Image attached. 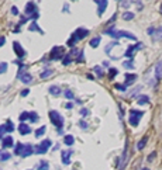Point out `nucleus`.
Listing matches in <instances>:
<instances>
[{"instance_id": "f257e3e1", "label": "nucleus", "mask_w": 162, "mask_h": 170, "mask_svg": "<svg viewBox=\"0 0 162 170\" xmlns=\"http://www.w3.org/2000/svg\"><path fill=\"white\" fill-rule=\"evenodd\" d=\"M26 16L28 17V20H32V21H37V19L40 17L37 4L34 1H28L26 4Z\"/></svg>"}, {"instance_id": "f03ea898", "label": "nucleus", "mask_w": 162, "mask_h": 170, "mask_svg": "<svg viewBox=\"0 0 162 170\" xmlns=\"http://www.w3.org/2000/svg\"><path fill=\"white\" fill-rule=\"evenodd\" d=\"M48 115H50V118H51V122L54 125H55L58 129H62V127H64V122H65V120H64V117L58 113V111H55V110H51L50 113H48Z\"/></svg>"}, {"instance_id": "7ed1b4c3", "label": "nucleus", "mask_w": 162, "mask_h": 170, "mask_svg": "<svg viewBox=\"0 0 162 170\" xmlns=\"http://www.w3.org/2000/svg\"><path fill=\"white\" fill-rule=\"evenodd\" d=\"M144 115V111L141 110H134V108H131L130 110V118H128V122L130 125H133V127H137L140 124V118Z\"/></svg>"}, {"instance_id": "20e7f679", "label": "nucleus", "mask_w": 162, "mask_h": 170, "mask_svg": "<svg viewBox=\"0 0 162 170\" xmlns=\"http://www.w3.org/2000/svg\"><path fill=\"white\" fill-rule=\"evenodd\" d=\"M51 145H52L51 141H50V139H45V141H42L41 143H38L37 146L34 148V151H35L37 155H44V153L48 152V149L51 148Z\"/></svg>"}, {"instance_id": "39448f33", "label": "nucleus", "mask_w": 162, "mask_h": 170, "mask_svg": "<svg viewBox=\"0 0 162 170\" xmlns=\"http://www.w3.org/2000/svg\"><path fill=\"white\" fill-rule=\"evenodd\" d=\"M65 56V48L64 46H54L51 49V59L52 60H58L61 58Z\"/></svg>"}, {"instance_id": "423d86ee", "label": "nucleus", "mask_w": 162, "mask_h": 170, "mask_svg": "<svg viewBox=\"0 0 162 170\" xmlns=\"http://www.w3.org/2000/svg\"><path fill=\"white\" fill-rule=\"evenodd\" d=\"M13 49H14V54L17 55V58H19V59L24 58V56H26V54H27V52L24 51V48L21 46V44H20L19 41H14V42H13Z\"/></svg>"}, {"instance_id": "0eeeda50", "label": "nucleus", "mask_w": 162, "mask_h": 170, "mask_svg": "<svg viewBox=\"0 0 162 170\" xmlns=\"http://www.w3.org/2000/svg\"><path fill=\"white\" fill-rule=\"evenodd\" d=\"M32 153H34V146H32L31 143H24L20 156L21 157H28V156H31Z\"/></svg>"}, {"instance_id": "6e6552de", "label": "nucleus", "mask_w": 162, "mask_h": 170, "mask_svg": "<svg viewBox=\"0 0 162 170\" xmlns=\"http://www.w3.org/2000/svg\"><path fill=\"white\" fill-rule=\"evenodd\" d=\"M127 157H128V141L125 142L124 152H123V155H121L120 162H118V170H123V169H124V165H125V162H127Z\"/></svg>"}, {"instance_id": "1a4fd4ad", "label": "nucleus", "mask_w": 162, "mask_h": 170, "mask_svg": "<svg viewBox=\"0 0 162 170\" xmlns=\"http://www.w3.org/2000/svg\"><path fill=\"white\" fill-rule=\"evenodd\" d=\"M17 79H20L24 84H30L32 82V76L28 72H19L17 73Z\"/></svg>"}, {"instance_id": "9d476101", "label": "nucleus", "mask_w": 162, "mask_h": 170, "mask_svg": "<svg viewBox=\"0 0 162 170\" xmlns=\"http://www.w3.org/2000/svg\"><path fill=\"white\" fill-rule=\"evenodd\" d=\"M97 3V14L99 16H103L104 10L107 9V0H94Z\"/></svg>"}, {"instance_id": "9b49d317", "label": "nucleus", "mask_w": 162, "mask_h": 170, "mask_svg": "<svg viewBox=\"0 0 162 170\" xmlns=\"http://www.w3.org/2000/svg\"><path fill=\"white\" fill-rule=\"evenodd\" d=\"M128 38V40H133V41H137V37H135L134 34H131L128 31H124V30H120V31H117V38Z\"/></svg>"}, {"instance_id": "f8f14e48", "label": "nucleus", "mask_w": 162, "mask_h": 170, "mask_svg": "<svg viewBox=\"0 0 162 170\" xmlns=\"http://www.w3.org/2000/svg\"><path fill=\"white\" fill-rule=\"evenodd\" d=\"M74 152L72 151H65L62 152V155H61V159H62V163L64 165H69L70 163V155H72Z\"/></svg>"}, {"instance_id": "ddd939ff", "label": "nucleus", "mask_w": 162, "mask_h": 170, "mask_svg": "<svg viewBox=\"0 0 162 170\" xmlns=\"http://www.w3.org/2000/svg\"><path fill=\"white\" fill-rule=\"evenodd\" d=\"M14 145V141H13V138L10 136V135H7V136H4V138L2 139V146L4 148H11Z\"/></svg>"}, {"instance_id": "4468645a", "label": "nucleus", "mask_w": 162, "mask_h": 170, "mask_svg": "<svg viewBox=\"0 0 162 170\" xmlns=\"http://www.w3.org/2000/svg\"><path fill=\"white\" fill-rule=\"evenodd\" d=\"M19 132L21 135H28V133L31 132V128H30V125H27L26 122H21L19 125Z\"/></svg>"}, {"instance_id": "2eb2a0df", "label": "nucleus", "mask_w": 162, "mask_h": 170, "mask_svg": "<svg viewBox=\"0 0 162 170\" xmlns=\"http://www.w3.org/2000/svg\"><path fill=\"white\" fill-rule=\"evenodd\" d=\"M74 34L78 37V40H83V38L89 34V30H86V28H78V30H76Z\"/></svg>"}, {"instance_id": "dca6fc26", "label": "nucleus", "mask_w": 162, "mask_h": 170, "mask_svg": "<svg viewBox=\"0 0 162 170\" xmlns=\"http://www.w3.org/2000/svg\"><path fill=\"white\" fill-rule=\"evenodd\" d=\"M124 78H125V86H130V84H133V83L137 80V75L127 73V75H124Z\"/></svg>"}, {"instance_id": "f3484780", "label": "nucleus", "mask_w": 162, "mask_h": 170, "mask_svg": "<svg viewBox=\"0 0 162 170\" xmlns=\"http://www.w3.org/2000/svg\"><path fill=\"white\" fill-rule=\"evenodd\" d=\"M28 31H34V32H40L41 35H44V31H42L41 27H38L37 21H32L31 24H30V27H28Z\"/></svg>"}, {"instance_id": "a211bd4d", "label": "nucleus", "mask_w": 162, "mask_h": 170, "mask_svg": "<svg viewBox=\"0 0 162 170\" xmlns=\"http://www.w3.org/2000/svg\"><path fill=\"white\" fill-rule=\"evenodd\" d=\"M120 45V42H117V41H111V42H109L106 45V48H104V52H106L107 55H110V52H111V49L114 48V46H118Z\"/></svg>"}, {"instance_id": "6ab92c4d", "label": "nucleus", "mask_w": 162, "mask_h": 170, "mask_svg": "<svg viewBox=\"0 0 162 170\" xmlns=\"http://www.w3.org/2000/svg\"><path fill=\"white\" fill-rule=\"evenodd\" d=\"M155 76L157 79H162V60H159L155 66Z\"/></svg>"}, {"instance_id": "aec40b11", "label": "nucleus", "mask_w": 162, "mask_h": 170, "mask_svg": "<svg viewBox=\"0 0 162 170\" xmlns=\"http://www.w3.org/2000/svg\"><path fill=\"white\" fill-rule=\"evenodd\" d=\"M64 143L65 145H68V146H72V145L75 143V136L74 135H65Z\"/></svg>"}, {"instance_id": "412c9836", "label": "nucleus", "mask_w": 162, "mask_h": 170, "mask_svg": "<svg viewBox=\"0 0 162 170\" xmlns=\"http://www.w3.org/2000/svg\"><path fill=\"white\" fill-rule=\"evenodd\" d=\"M48 92L51 93L52 96H59V94H61V87H59V86H50Z\"/></svg>"}, {"instance_id": "4be33fe9", "label": "nucleus", "mask_w": 162, "mask_h": 170, "mask_svg": "<svg viewBox=\"0 0 162 170\" xmlns=\"http://www.w3.org/2000/svg\"><path fill=\"white\" fill-rule=\"evenodd\" d=\"M152 38H154V41H161V40H162V25L158 28V30H155Z\"/></svg>"}, {"instance_id": "5701e85b", "label": "nucleus", "mask_w": 162, "mask_h": 170, "mask_svg": "<svg viewBox=\"0 0 162 170\" xmlns=\"http://www.w3.org/2000/svg\"><path fill=\"white\" fill-rule=\"evenodd\" d=\"M37 169L38 170H50V163H48L46 160H41L40 163H38Z\"/></svg>"}, {"instance_id": "b1692460", "label": "nucleus", "mask_w": 162, "mask_h": 170, "mask_svg": "<svg viewBox=\"0 0 162 170\" xmlns=\"http://www.w3.org/2000/svg\"><path fill=\"white\" fill-rule=\"evenodd\" d=\"M38 120H40V117H38L37 113H34V111L28 113V121H30V122H37Z\"/></svg>"}, {"instance_id": "393cba45", "label": "nucleus", "mask_w": 162, "mask_h": 170, "mask_svg": "<svg viewBox=\"0 0 162 170\" xmlns=\"http://www.w3.org/2000/svg\"><path fill=\"white\" fill-rule=\"evenodd\" d=\"M10 157H11V153H9V152H6V151H0V160L2 162L9 160Z\"/></svg>"}, {"instance_id": "a878e982", "label": "nucleus", "mask_w": 162, "mask_h": 170, "mask_svg": "<svg viewBox=\"0 0 162 170\" xmlns=\"http://www.w3.org/2000/svg\"><path fill=\"white\" fill-rule=\"evenodd\" d=\"M4 129H6V132H13V131H14V124H13V121H10V120L6 121Z\"/></svg>"}, {"instance_id": "bb28decb", "label": "nucleus", "mask_w": 162, "mask_h": 170, "mask_svg": "<svg viewBox=\"0 0 162 170\" xmlns=\"http://www.w3.org/2000/svg\"><path fill=\"white\" fill-rule=\"evenodd\" d=\"M100 41H102V38H100V37H94V38H92V40H90V42H89V44H90V46H92V48H96V46L100 45Z\"/></svg>"}, {"instance_id": "cd10ccee", "label": "nucleus", "mask_w": 162, "mask_h": 170, "mask_svg": "<svg viewBox=\"0 0 162 170\" xmlns=\"http://www.w3.org/2000/svg\"><path fill=\"white\" fill-rule=\"evenodd\" d=\"M134 51H135V46L130 45L128 48H127V51H125V54H124V55L127 56V58H133V55H134Z\"/></svg>"}, {"instance_id": "c85d7f7f", "label": "nucleus", "mask_w": 162, "mask_h": 170, "mask_svg": "<svg viewBox=\"0 0 162 170\" xmlns=\"http://www.w3.org/2000/svg\"><path fill=\"white\" fill-rule=\"evenodd\" d=\"M52 73H54V70H52V69H46V70H44V72H41L40 78H41V79H48Z\"/></svg>"}, {"instance_id": "c756f323", "label": "nucleus", "mask_w": 162, "mask_h": 170, "mask_svg": "<svg viewBox=\"0 0 162 170\" xmlns=\"http://www.w3.org/2000/svg\"><path fill=\"white\" fill-rule=\"evenodd\" d=\"M138 104H141V106H142V104H148L149 103V97L148 96H138Z\"/></svg>"}, {"instance_id": "7c9ffc66", "label": "nucleus", "mask_w": 162, "mask_h": 170, "mask_svg": "<svg viewBox=\"0 0 162 170\" xmlns=\"http://www.w3.org/2000/svg\"><path fill=\"white\" fill-rule=\"evenodd\" d=\"M135 14L133 13V11H125L124 14H123V20H125V21H130V20L134 19Z\"/></svg>"}, {"instance_id": "2f4dec72", "label": "nucleus", "mask_w": 162, "mask_h": 170, "mask_svg": "<svg viewBox=\"0 0 162 170\" xmlns=\"http://www.w3.org/2000/svg\"><path fill=\"white\" fill-rule=\"evenodd\" d=\"M123 66H124L125 69H134L135 68V65H134V62L130 59V60H125V62H123Z\"/></svg>"}, {"instance_id": "473e14b6", "label": "nucleus", "mask_w": 162, "mask_h": 170, "mask_svg": "<svg viewBox=\"0 0 162 170\" xmlns=\"http://www.w3.org/2000/svg\"><path fill=\"white\" fill-rule=\"evenodd\" d=\"M104 34H107V35H110L113 38H117V30H114V28H107Z\"/></svg>"}, {"instance_id": "72a5a7b5", "label": "nucleus", "mask_w": 162, "mask_h": 170, "mask_svg": "<svg viewBox=\"0 0 162 170\" xmlns=\"http://www.w3.org/2000/svg\"><path fill=\"white\" fill-rule=\"evenodd\" d=\"M93 70H94V73L97 75V78H103V76H104V72H103V69L100 66H94Z\"/></svg>"}, {"instance_id": "f704fd0d", "label": "nucleus", "mask_w": 162, "mask_h": 170, "mask_svg": "<svg viewBox=\"0 0 162 170\" xmlns=\"http://www.w3.org/2000/svg\"><path fill=\"white\" fill-rule=\"evenodd\" d=\"M79 40H78V37H76V35H75V34H72V35H70V38L69 40H68V45L69 46H74L75 44H76V42H78Z\"/></svg>"}, {"instance_id": "c9c22d12", "label": "nucleus", "mask_w": 162, "mask_h": 170, "mask_svg": "<svg viewBox=\"0 0 162 170\" xmlns=\"http://www.w3.org/2000/svg\"><path fill=\"white\" fill-rule=\"evenodd\" d=\"M45 127H44V125H42L41 128H38L37 131H35V138H40V136H42V135H44V133H45Z\"/></svg>"}, {"instance_id": "e433bc0d", "label": "nucleus", "mask_w": 162, "mask_h": 170, "mask_svg": "<svg viewBox=\"0 0 162 170\" xmlns=\"http://www.w3.org/2000/svg\"><path fill=\"white\" fill-rule=\"evenodd\" d=\"M23 145H24V143H21V142H19L17 145H16V148H14V155H19V156H20L21 149H23Z\"/></svg>"}, {"instance_id": "4c0bfd02", "label": "nucleus", "mask_w": 162, "mask_h": 170, "mask_svg": "<svg viewBox=\"0 0 162 170\" xmlns=\"http://www.w3.org/2000/svg\"><path fill=\"white\" fill-rule=\"evenodd\" d=\"M145 145H147V138H142L138 142V145H137V149H138V151H142L144 148H145Z\"/></svg>"}, {"instance_id": "58836bf2", "label": "nucleus", "mask_w": 162, "mask_h": 170, "mask_svg": "<svg viewBox=\"0 0 162 170\" xmlns=\"http://www.w3.org/2000/svg\"><path fill=\"white\" fill-rule=\"evenodd\" d=\"M70 62H72V56H70L69 54H65V58H64V60H62V63H64L65 66H68Z\"/></svg>"}, {"instance_id": "ea45409f", "label": "nucleus", "mask_w": 162, "mask_h": 170, "mask_svg": "<svg viewBox=\"0 0 162 170\" xmlns=\"http://www.w3.org/2000/svg\"><path fill=\"white\" fill-rule=\"evenodd\" d=\"M64 96L66 97V98H68V100H75V96H74V93L70 92L69 89H68V90H65V92H64Z\"/></svg>"}, {"instance_id": "a19ab883", "label": "nucleus", "mask_w": 162, "mask_h": 170, "mask_svg": "<svg viewBox=\"0 0 162 170\" xmlns=\"http://www.w3.org/2000/svg\"><path fill=\"white\" fill-rule=\"evenodd\" d=\"M7 68H9V65L6 63V62H2V63H0V75L6 73V72H7Z\"/></svg>"}, {"instance_id": "79ce46f5", "label": "nucleus", "mask_w": 162, "mask_h": 170, "mask_svg": "<svg viewBox=\"0 0 162 170\" xmlns=\"http://www.w3.org/2000/svg\"><path fill=\"white\" fill-rule=\"evenodd\" d=\"M79 127H80L82 129H85V131H86V129L89 128V124H88V122H86L85 120H80V121H79Z\"/></svg>"}, {"instance_id": "37998d69", "label": "nucleus", "mask_w": 162, "mask_h": 170, "mask_svg": "<svg viewBox=\"0 0 162 170\" xmlns=\"http://www.w3.org/2000/svg\"><path fill=\"white\" fill-rule=\"evenodd\" d=\"M27 120H28V113H27V111H24V113L20 114V121L24 122V121H27Z\"/></svg>"}, {"instance_id": "c03bdc74", "label": "nucleus", "mask_w": 162, "mask_h": 170, "mask_svg": "<svg viewBox=\"0 0 162 170\" xmlns=\"http://www.w3.org/2000/svg\"><path fill=\"white\" fill-rule=\"evenodd\" d=\"M117 75V70L113 69V68H110L109 69V79H114V76Z\"/></svg>"}, {"instance_id": "a18cd8bd", "label": "nucleus", "mask_w": 162, "mask_h": 170, "mask_svg": "<svg viewBox=\"0 0 162 170\" xmlns=\"http://www.w3.org/2000/svg\"><path fill=\"white\" fill-rule=\"evenodd\" d=\"M114 87H116L117 90H120V92H125V90H127V86H125V84H120V83H117Z\"/></svg>"}, {"instance_id": "49530a36", "label": "nucleus", "mask_w": 162, "mask_h": 170, "mask_svg": "<svg viewBox=\"0 0 162 170\" xmlns=\"http://www.w3.org/2000/svg\"><path fill=\"white\" fill-rule=\"evenodd\" d=\"M6 133V129H4V124L3 125H0V141L3 139V135Z\"/></svg>"}, {"instance_id": "de8ad7c7", "label": "nucleus", "mask_w": 162, "mask_h": 170, "mask_svg": "<svg viewBox=\"0 0 162 170\" xmlns=\"http://www.w3.org/2000/svg\"><path fill=\"white\" fill-rule=\"evenodd\" d=\"M131 3H135V4L138 6V10H142V4H141V0H130Z\"/></svg>"}, {"instance_id": "09e8293b", "label": "nucleus", "mask_w": 162, "mask_h": 170, "mask_svg": "<svg viewBox=\"0 0 162 170\" xmlns=\"http://www.w3.org/2000/svg\"><path fill=\"white\" fill-rule=\"evenodd\" d=\"M80 114L83 115V117H88V115H90V111H89L88 108H82V110H80Z\"/></svg>"}, {"instance_id": "8fccbe9b", "label": "nucleus", "mask_w": 162, "mask_h": 170, "mask_svg": "<svg viewBox=\"0 0 162 170\" xmlns=\"http://www.w3.org/2000/svg\"><path fill=\"white\" fill-rule=\"evenodd\" d=\"M11 14H13V16H19V9H17L16 6L11 7Z\"/></svg>"}, {"instance_id": "3c124183", "label": "nucleus", "mask_w": 162, "mask_h": 170, "mask_svg": "<svg viewBox=\"0 0 162 170\" xmlns=\"http://www.w3.org/2000/svg\"><path fill=\"white\" fill-rule=\"evenodd\" d=\"M78 54H79V49H78V48H74V49L70 51V54H69V55H70V56H76Z\"/></svg>"}, {"instance_id": "603ef678", "label": "nucleus", "mask_w": 162, "mask_h": 170, "mask_svg": "<svg viewBox=\"0 0 162 170\" xmlns=\"http://www.w3.org/2000/svg\"><path fill=\"white\" fill-rule=\"evenodd\" d=\"M154 32H155V28H154V27H149L148 31H147V34H148V35H154Z\"/></svg>"}, {"instance_id": "864d4df0", "label": "nucleus", "mask_w": 162, "mask_h": 170, "mask_svg": "<svg viewBox=\"0 0 162 170\" xmlns=\"http://www.w3.org/2000/svg\"><path fill=\"white\" fill-rule=\"evenodd\" d=\"M155 155H157V153H155V152H152V153L148 156V162H152L154 159H155Z\"/></svg>"}, {"instance_id": "5fc2aeb1", "label": "nucleus", "mask_w": 162, "mask_h": 170, "mask_svg": "<svg viewBox=\"0 0 162 170\" xmlns=\"http://www.w3.org/2000/svg\"><path fill=\"white\" fill-rule=\"evenodd\" d=\"M28 93H30V90H28V89H26V90H23V92H21V96L26 97V96H28Z\"/></svg>"}, {"instance_id": "6e6d98bb", "label": "nucleus", "mask_w": 162, "mask_h": 170, "mask_svg": "<svg viewBox=\"0 0 162 170\" xmlns=\"http://www.w3.org/2000/svg\"><path fill=\"white\" fill-rule=\"evenodd\" d=\"M65 108L70 110V108H74V104H72V103H68V104H65Z\"/></svg>"}, {"instance_id": "4d7b16f0", "label": "nucleus", "mask_w": 162, "mask_h": 170, "mask_svg": "<svg viewBox=\"0 0 162 170\" xmlns=\"http://www.w3.org/2000/svg\"><path fill=\"white\" fill-rule=\"evenodd\" d=\"M4 42H6V38L4 37H0V46L4 45Z\"/></svg>"}, {"instance_id": "13d9d810", "label": "nucleus", "mask_w": 162, "mask_h": 170, "mask_svg": "<svg viewBox=\"0 0 162 170\" xmlns=\"http://www.w3.org/2000/svg\"><path fill=\"white\" fill-rule=\"evenodd\" d=\"M78 60L80 62V60H83V52H79V58H78Z\"/></svg>"}, {"instance_id": "bf43d9fd", "label": "nucleus", "mask_w": 162, "mask_h": 170, "mask_svg": "<svg viewBox=\"0 0 162 170\" xmlns=\"http://www.w3.org/2000/svg\"><path fill=\"white\" fill-rule=\"evenodd\" d=\"M62 11H65V13H68L69 10H68V4H64V9H62Z\"/></svg>"}, {"instance_id": "052dcab7", "label": "nucleus", "mask_w": 162, "mask_h": 170, "mask_svg": "<svg viewBox=\"0 0 162 170\" xmlns=\"http://www.w3.org/2000/svg\"><path fill=\"white\" fill-rule=\"evenodd\" d=\"M109 65H110L109 62H103V66H106V68H109Z\"/></svg>"}, {"instance_id": "680f3d73", "label": "nucleus", "mask_w": 162, "mask_h": 170, "mask_svg": "<svg viewBox=\"0 0 162 170\" xmlns=\"http://www.w3.org/2000/svg\"><path fill=\"white\" fill-rule=\"evenodd\" d=\"M161 13H162V3H161Z\"/></svg>"}, {"instance_id": "e2e57ef3", "label": "nucleus", "mask_w": 162, "mask_h": 170, "mask_svg": "<svg viewBox=\"0 0 162 170\" xmlns=\"http://www.w3.org/2000/svg\"><path fill=\"white\" fill-rule=\"evenodd\" d=\"M142 170H148V169H142Z\"/></svg>"}, {"instance_id": "0e129e2a", "label": "nucleus", "mask_w": 162, "mask_h": 170, "mask_svg": "<svg viewBox=\"0 0 162 170\" xmlns=\"http://www.w3.org/2000/svg\"><path fill=\"white\" fill-rule=\"evenodd\" d=\"M72 1H75V0H72Z\"/></svg>"}]
</instances>
